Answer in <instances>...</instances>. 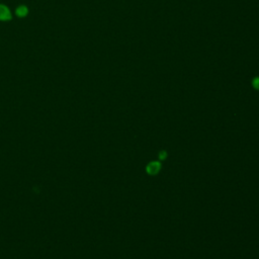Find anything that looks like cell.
I'll return each instance as SVG.
<instances>
[{
	"label": "cell",
	"mask_w": 259,
	"mask_h": 259,
	"mask_svg": "<svg viewBox=\"0 0 259 259\" xmlns=\"http://www.w3.org/2000/svg\"><path fill=\"white\" fill-rule=\"evenodd\" d=\"M160 168H161V165H160L159 162H156V161L155 162H151L147 166V172L149 174H151V175H155V174H157L159 172Z\"/></svg>",
	"instance_id": "cell-1"
},
{
	"label": "cell",
	"mask_w": 259,
	"mask_h": 259,
	"mask_svg": "<svg viewBox=\"0 0 259 259\" xmlns=\"http://www.w3.org/2000/svg\"><path fill=\"white\" fill-rule=\"evenodd\" d=\"M16 13H17V15H19V16H24V15L27 14V8H26L25 6H20V7L17 8Z\"/></svg>",
	"instance_id": "cell-3"
},
{
	"label": "cell",
	"mask_w": 259,
	"mask_h": 259,
	"mask_svg": "<svg viewBox=\"0 0 259 259\" xmlns=\"http://www.w3.org/2000/svg\"><path fill=\"white\" fill-rule=\"evenodd\" d=\"M10 18V12L4 5H0V20H7Z\"/></svg>",
	"instance_id": "cell-2"
},
{
	"label": "cell",
	"mask_w": 259,
	"mask_h": 259,
	"mask_svg": "<svg viewBox=\"0 0 259 259\" xmlns=\"http://www.w3.org/2000/svg\"><path fill=\"white\" fill-rule=\"evenodd\" d=\"M160 157H161V159H164V158L166 157V153H165V152H162V153H160Z\"/></svg>",
	"instance_id": "cell-4"
}]
</instances>
